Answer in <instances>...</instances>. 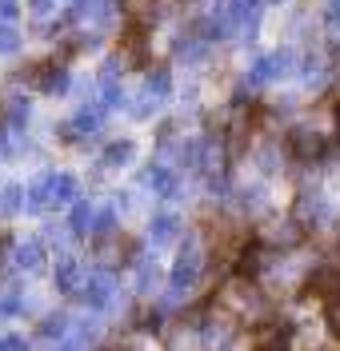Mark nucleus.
I'll use <instances>...</instances> for the list:
<instances>
[{
  "instance_id": "obj_21",
  "label": "nucleus",
  "mask_w": 340,
  "mask_h": 351,
  "mask_svg": "<svg viewBox=\"0 0 340 351\" xmlns=\"http://www.w3.org/2000/svg\"><path fill=\"white\" fill-rule=\"evenodd\" d=\"M245 144H249V124H245V120H236V124L228 128V148H225V156H228V160H240V156H245Z\"/></svg>"
},
{
  "instance_id": "obj_4",
  "label": "nucleus",
  "mask_w": 340,
  "mask_h": 351,
  "mask_svg": "<svg viewBox=\"0 0 340 351\" xmlns=\"http://www.w3.org/2000/svg\"><path fill=\"white\" fill-rule=\"evenodd\" d=\"M28 80L41 88V92H65V88H68V72H65V64L45 60V64H32Z\"/></svg>"
},
{
  "instance_id": "obj_13",
  "label": "nucleus",
  "mask_w": 340,
  "mask_h": 351,
  "mask_svg": "<svg viewBox=\"0 0 340 351\" xmlns=\"http://www.w3.org/2000/svg\"><path fill=\"white\" fill-rule=\"evenodd\" d=\"M264 243H249V247H240V263H236V271L245 276V280H256L260 271H264Z\"/></svg>"
},
{
  "instance_id": "obj_3",
  "label": "nucleus",
  "mask_w": 340,
  "mask_h": 351,
  "mask_svg": "<svg viewBox=\"0 0 340 351\" xmlns=\"http://www.w3.org/2000/svg\"><path fill=\"white\" fill-rule=\"evenodd\" d=\"M84 284H89V276H84L80 260H76V256H60V260H56V287H60L65 295H76V291H84Z\"/></svg>"
},
{
  "instance_id": "obj_35",
  "label": "nucleus",
  "mask_w": 340,
  "mask_h": 351,
  "mask_svg": "<svg viewBox=\"0 0 340 351\" xmlns=\"http://www.w3.org/2000/svg\"><path fill=\"white\" fill-rule=\"evenodd\" d=\"M0 351H8V339H0Z\"/></svg>"
},
{
  "instance_id": "obj_28",
  "label": "nucleus",
  "mask_w": 340,
  "mask_h": 351,
  "mask_svg": "<svg viewBox=\"0 0 340 351\" xmlns=\"http://www.w3.org/2000/svg\"><path fill=\"white\" fill-rule=\"evenodd\" d=\"M16 48H21V36H16V28H12V24L4 21V24H0V52L8 56V52H16Z\"/></svg>"
},
{
  "instance_id": "obj_11",
  "label": "nucleus",
  "mask_w": 340,
  "mask_h": 351,
  "mask_svg": "<svg viewBox=\"0 0 340 351\" xmlns=\"http://www.w3.org/2000/svg\"><path fill=\"white\" fill-rule=\"evenodd\" d=\"M12 260L21 271H41V263H45V243L41 240H24L12 247Z\"/></svg>"
},
{
  "instance_id": "obj_29",
  "label": "nucleus",
  "mask_w": 340,
  "mask_h": 351,
  "mask_svg": "<svg viewBox=\"0 0 340 351\" xmlns=\"http://www.w3.org/2000/svg\"><path fill=\"white\" fill-rule=\"evenodd\" d=\"M128 156H133V144H113V148L104 152V164H109V168H116V164H124Z\"/></svg>"
},
{
  "instance_id": "obj_7",
  "label": "nucleus",
  "mask_w": 340,
  "mask_h": 351,
  "mask_svg": "<svg viewBox=\"0 0 340 351\" xmlns=\"http://www.w3.org/2000/svg\"><path fill=\"white\" fill-rule=\"evenodd\" d=\"M225 304L245 319V315H256V311H260V295H256V287L252 284H232L225 291Z\"/></svg>"
},
{
  "instance_id": "obj_32",
  "label": "nucleus",
  "mask_w": 340,
  "mask_h": 351,
  "mask_svg": "<svg viewBox=\"0 0 340 351\" xmlns=\"http://www.w3.org/2000/svg\"><path fill=\"white\" fill-rule=\"evenodd\" d=\"M8 252H12V236H8V232H0V263H4Z\"/></svg>"
},
{
  "instance_id": "obj_20",
  "label": "nucleus",
  "mask_w": 340,
  "mask_h": 351,
  "mask_svg": "<svg viewBox=\"0 0 340 351\" xmlns=\"http://www.w3.org/2000/svg\"><path fill=\"white\" fill-rule=\"evenodd\" d=\"M120 44H124V60H133V64H140L144 60V28H128L124 36H120Z\"/></svg>"
},
{
  "instance_id": "obj_37",
  "label": "nucleus",
  "mask_w": 340,
  "mask_h": 351,
  "mask_svg": "<svg viewBox=\"0 0 340 351\" xmlns=\"http://www.w3.org/2000/svg\"><path fill=\"white\" fill-rule=\"evenodd\" d=\"M337 247H340V243H337Z\"/></svg>"
},
{
  "instance_id": "obj_6",
  "label": "nucleus",
  "mask_w": 340,
  "mask_h": 351,
  "mask_svg": "<svg viewBox=\"0 0 340 351\" xmlns=\"http://www.w3.org/2000/svg\"><path fill=\"white\" fill-rule=\"evenodd\" d=\"M168 88H172V76H168V68H157V72L144 80V104L136 108V116H148V112L157 108L164 96H168Z\"/></svg>"
},
{
  "instance_id": "obj_2",
  "label": "nucleus",
  "mask_w": 340,
  "mask_h": 351,
  "mask_svg": "<svg viewBox=\"0 0 340 351\" xmlns=\"http://www.w3.org/2000/svg\"><path fill=\"white\" fill-rule=\"evenodd\" d=\"M201 271H204V256H201V247H196V240L188 236L184 247H181V256H177V263H172V287H177V291L196 287Z\"/></svg>"
},
{
  "instance_id": "obj_1",
  "label": "nucleus",
  "mask_w": 340,
  "mask_h": 351,
  "mask_svg": "<svg viewBox=\"0 0 340 351\" xmlns=\"http://www.w3.org/2000/svg\"><path fill=\"white\" fill-rule=\"evenodd\" d=\"M288 152H293V160H300V164H317V160H324V156L332 152V144H328L324 132L300 124V128L288 132Z\"/></svg>"
},
{
  "instance_id": "obj_14",
  "label": "nucleus",
  "mask_w": 340,
  "mask_h": 351,
  "mask_svg": "<svg viewBox=\"0 0 340 351\" xmlns=\"http://www.w3.org/2000/svg\"><path fill=\"white\" fill-rule=\"evenodd\" d=\"M52 180H56L52 172H45V176H36V180H32L28 199H24V208H28V212H45V208H48V199H52Z\"/></svg>"
},
{
  "instance_id": "obj_23",
  "label": "nucleus",
  "mask_w": 340,
  "mask_h": 351,
  "mask_svg": "<svg viewBox=\"0 0 340 351\" xmlns=\"http://www.w3.org/2000/svg\"><path fill=\"white\" fill-rule=\"evenodd\" d=\"M24 208V192L16 188V184H8L4 192H0V219H8V216H16Z\"/></svg>"
},
{
  "instance_id": "obj_18",
  "label": "nucleus",
  "mask_w": 340,
  "mask_h": 351,
  "mask_svg": "<svg viewBox=\"0 0 340 351\" xmlns=\"http://www.w3.org/2000/svg\"><path fill=\"white\" fill-rule=\"evenodd\" d=\"M92 208H89V199H76L72 204V216H68V228H72V236H89L92 232Z\"/></svg>"
},
{
  "instance_id": "obj_8",
  "label": "nucleus",
  "mask_w": 340,
  "mask_h": 351,
  "mask_svg": "<svg viewBox=\"0 0 340 351\" xmlns=\"http://www.w3.org/2000/svg\"><path fill=\"white\" fill-rule=\"evenodd\" d=\"M96 128H100V108H80L65 124V140H72V144H76V140H92Z\"/></svg>"
},
{
  "instance_id": "obj_33",
  "label": "nucleus",
  "mask_w": 340,
  "mask_h": 351,
  "mask_svg": "<svg viewBox=\"0 0 340 351\" xmlns=\"http://www.w3.org/2000/svg\"><path fill=\"white\" fill-rule=\"evenodd\" d=\"M28 4H32V12H48L52 8V0H28Z\"/></svg>"
},
{
  "instance_id": "obj_5",
  "label": "nucleus",
  "mask_w": 340,
  "mask_h": 351,
  "mask_svg": "<svg viewBox=\"0 0 340 351\" xmlns=\"http://www.w3.org/2000/svg\"><path fill=\"white\" fill-rule=\"evenodd\" d=\"M116 295V276L113 271H92L89 284H84V300H89L92 307H109Z\"/></svg>"
},
{
  "instance_id": "obj_27",
  "label": "nucleus",
  "mask_w": 340,
  "mask_h": 351,
  "mask_svg": "<svg viewBox=\"0 0 340 351\" xmlns=\"http://www.w3.org/2000/svg\"><path fill=\"white\" fill-rule=\"evenodd\" d=\"M113 223H116V212H113V208H109V212H100V216L92 219V236H96V240L104 243V240H109V236L116 232Z\"/></svg>"
},
{
  "instance_id": "obj_12",
  "label": "nucleus",
  "mask_w": 340,
  "mask_h": 351,
  "mask_svg": "<svg viewBox=\"0 0 340 351\" xmlns=\"http://www.w3.org/2000/svg\"><path fill=\"white\" fill-rule=\"evenodd\" d=\"M288 335H293L288 324H269L256 335V351H288Z\"/></svg>"
},
{
  "instance_id": "obj_9",
  "label": "nucleus",
  "mask_w": 340,
  "mask_h": 351,
  "mask_svg": "<svg viewBox=\"0 0 340 351\" xmlns=\"http://www.w3.org/2000/svg\"><path fill=\"white\" fill-rule=\"evenodd\" d=\"M340 291V267H317L304 280V295H337Z\"/></svg>"
},
{
  "instance_id": "obj_19",
  "label": "nucleus",
  "mask_w": 340,
  "mask_h": 351,
  "mask_svg": "<svg viewBox=\"0 0 340 351\" xmlns=\"http://www.w3.org/2000/svg\"><path fill=\"white\" fill-rule=\"evenodd\" d=\"M48 204H56V208L76 204V180H72V176H56V180H52V199H48Z\"/></svg>"
},
{
  "instance_id": "obj_31",
  "label": "nucleus",
  "mask_w": 340,
  "mask_h": 351,
  "mask_svg": "<svg viewBox=\"0 0 340 351\" xmlns=\"http://www.w3.org/2000/svg\"><path fill=\"white\" fill-rule=\"evenodd\" d=\"M0 16L12 21V16H16V0H0Z\"/></svg>"
},
{
  "instance_id": "obj_34",
  "label": "nucleus",
  "mask_w": 340,
  "mask_h": 351,
  "mask_svg": "<svg viewBox=\"0 0 340 351\" xmlns=\"http://www.w3.org/2000/svg\"><path fill=\"white\" fill-rule=\"evenodd\" d=\"M56 351H80V339H68V343H60Z\"/></svg>"
},
{
  "instance_id": "obj_36",
  "label": "nucleus",
  "mask_w": 340,
  "mask_h": 351,
  "mask_svg": "<svg viewBox=\"0 0 340 351\" xmlns=\"http://www.w3.org/2000/svg\"><path fill=\"white\" fill-rule=\"evenodd\" d=\"M337 124H340V104H337Z\"/></svg>"
},
{
  "instance_id": "obj_25",
  "label": "nucleus",
  "mask_w": 340,
  "mask_h": 351,
  "mask_svg": "<svg viewBox=\"0 0 340 351\" xmlns=\"http://www.w3.org/2000/svg\"><path fill=\"white\" fill-rule=\"evenodd\" d=\"M41 335H45V339H65V335H68V315H65V311H56V315H45V324H41Z\"/></svg>"
},
{
  "instance_id": "obj_15",
  "label": "nucleus",
  "mask_w": 340,
  "mask_h": 351,
  "mask_svg": "<svg viewBox=\"0 0 340 351\" xmlns=\"http://www.w3.org/2000/svg\"><path fill=\"white\" fill-rule=\"evenodd\" d=\"M177 236H181V219H177V216H168V212H164V216H157V219H152V228H148V240L157 243V247L172 243Z\"/></svg>"
},
{
  "instance_id": "obj_17",
  "label": "nucleus",
  "mask_w": 340,
  "mask_h": 351,
  "mask_svg": "<svg viewBox=\"0 0 340 351\" xmlns=\"http://www.w3.org/2000/svg\"><path fill=\"white\" fill-rule=\"evenodd\" d=\"M300 240H304V228H296V219H284L269 232V243H280V247H296Z\"/></svg>"
},
{
  "instance_id": "obj_26",
  "label": "nucleus",
  "mask_w": 340,
  "mask_h": 351,
  "mask_svg": "<svg viewBox=\"0 0 340 351\" xmlns=\"http://www.w3.org/2000/svg\"><path fill=\"white\" fill-rule=\"evenodd\" d=\"M136 280H140V291H148V287L157 291V280H160L157 263H152V260H140V263H136Z\"/></svg>"
},
{
  "instance_id": "obj_22",
  "label": "nucleus",
  "mask_w": 340,
  "mask_h": 351,
  "mask_svg": "<svg viewBox=\"0 0 340 351\" xmlns=\"http://www.w3.org/2000/svg\"><path fill=\"white\" fill-rule=\"evenodd\" d=\"M296 216L300 219H320L324 216V199H320V192H304V196L296 199Z\"/></svg>"
},
{
  "instance_id": "obj_30",
  "label": "nucleus",
  "mask_w": 340,
  "mask_h": 351,
  "mask_svg": "<svg viewBox=\"0 0 340 351\" xmlns=\"http://www.w3.org/2000/svg\"><path fill=\"white\" fill-rule=\"evenodd\" d=\"M328 32H332V36H340V8H337V4L328 8Z\"/></svg>"
},
{
  "instance_id": "obj_24",
  "label": "nucleus",
  "mask_w": 340,
  "mask_h": 351,
  "mask_svg": "<svg viewBox=\"0 0 340 351\" xmlns=\"http://www.w3.org/2000/svg\"><path fill=\"white\" fill-rule=\"evenodd\" d=\"M124 12H128V21H133L136 28H148V24H152V16H157L148 0H128V4H124Z\"/></svg>"
},
{
  "instance_id": "obj_16",
  "label": "nucleus",
  "mask_w": 340,
  "mask_h": 351,
  "mask_svg": "<svg viewBox=\"0 0 340 351\" xmlns=\"http://www.w3.org/2000/svg\"><path fill=\"white\" fill-rule=\"evenodd\" d=\"M144 184H148L157 196H172V192H177V176L168 172V164H152V168L144 172Z\"/></svg>"
},
{
  "instance_id": "obj_10",
  "label": "nucleus",
  "mask_w": 340,
  "mask_h": 351,
  "mask_svg": "<svg viewBox=\"0 0 340 351\" xmlns=\"http://www.w3.org/2000/svg\"><path fill=\"white\" fill-rule=\"evenodd\" d=\"M288 64H293V52H276V56H264V60L256 64V72L249 76V84H264V80H276V76H284V72H288Z\"/></svg>"
}]
</instances>
